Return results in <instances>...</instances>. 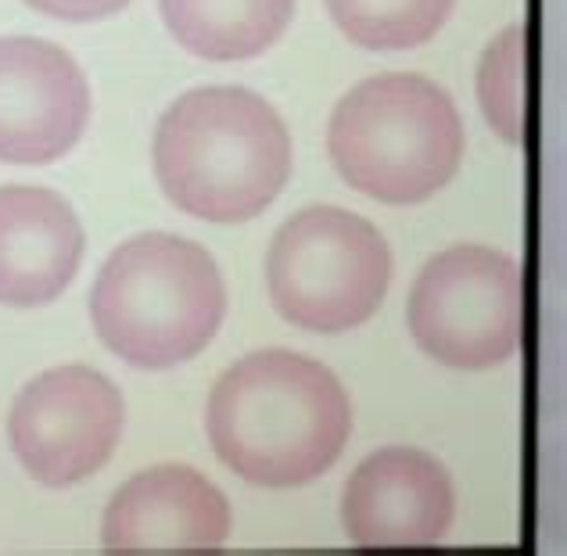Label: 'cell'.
Here are the masks:
<instances>
[{"mask_svg":"<svg viewBox=\"0 0 567 556\" xmlns=\"http://www.w3.org/2000/svg\"><path fill=\"white\" fill-rule=\"evenodd\" d=\"M205 428L216 456L237 477L295 488L334 467L352 431V405L317 359L262 349L216 381Z\"/></svg>","mask_w":567,"mask_h":556,"instance_id":"1","label":"cell"},{"mask_svg":"<svg viewBox=\"0 0 567 556\" xmlns=\"http://www.w3.org/2000/svg\"><path fill=\"white\" fill-rule=\"evenodd\" d=\"M155 176L187 216L205 223L256 219L291 176L288 126L251 90H190L158 119Z\"/></svg>","mask_w":567,"mask_h":556,"instance_id":"2","label":"cell"},{"mask_svg":"<svg viewBox=\"0 0 567 556\" xmlns=\"http://www.w3.org/2000/svg\"><path fill=\"white\" fill-rule=\"evenodd\" d=\"M227 317L216 259L176 234H141L118 245L91 291V320L104 349L141 370L194 359Z\"/></svg>","mask_w":567,"mask_h":556,"instance_id":"3","label":"cell"},{"mask_svg":"<svg viewBox=\"0 0 567 556\" xmlns=\"http://www.w3.org/2000/svg\"><path fill=\"white\" fill-rule=\"evenodd\" d=\"M327 147L341 179L367 198L421 205L456 176L464 123L439 83L384 72L338 101Z\"/></svg>","mask_w":567,"mask_h":556,"instance_id":"4","label":"cell"},{"mask_svg":"<svg viewBox=\"0 0 567 556\" xmlns=\"http://www.w3.org/2000/svg\"><path fill=\"white\" fill-rule=\"evenodd\" d=\"M392 251L374 223L334 205H312L277 230L266 284L277 312L317 334L367 323L384 302Z\"/></svg>","mask_w":567,"mask_h":556,"instance_id":"5","label":"cell"},{"mask_svg":"<svg viewBox=\"0 0 567 556\" xmlns=\"http://www.w3.org/2000/svg\"><path fill=\"white\" fill-rule=\"evenodd\" d=\"M410 330L421 349L453 370L506 363L520 341V269L485 245L435 255L410 295Z\"/></svg>","mask_w":567,"mask_h":556,"instance_id":"6","label":"cell"},{"mask_svg":"<svg viewBox=\"0 0 567 556\" xmlns=\"http://www.w3.org/2000/svg\"><path fill=\"white\" fill-rule=\"evenodd\" d=\"M22 471L65 488L101 471L123 439V395L91 367H58L33 378L8 416Z\"/></svg>","mask_w":567,"mask_h":556,"instance_id":"7","label":"cell"},{"mask_svg":"<svg viewBox=\"0 0 567 556\" xmlns=\"http://www.w3.org/2000/svg\"><path fill=\"white\" fill-rule=\"evenodd\" d=\"M91 119V86L76 58L51 40H0V162L62 158Z\"/></svg>","mask_w":567,"mask_h":556,"instance_id":"8","label":"cell"},{"mask_svg":"<svg viewBox=\"0 0 567 556\" xmlns=\"http://www.w3.org/2000/svg\"><path fill=\"white\" fill-rule=\"evenodd\" d=\"M456 514L445 467L421 449H381L346 481L341 521L355 546L402 549L442 543Z\"/></svg>","mask_w":567,"mask_h":556,"instance_id":"9","label":"cell"},{"mask_svg":"<svg viewBox=\"0 0 567 556\" xmlns=\"http://www.w3.org/2000/svg\"><path fill=\"white\" fill-rule=\"evenodd\" d=\"M230 535V503L190 467L162 463L130 477L104 509L109 553H216Z\"/></svg>","mask_w":567,"mask_h":556,"instance_id":"10","label":"cell"},{"mask_svg":"<svg viewBox=\"0 0 567 556\" xmlns=\"http://www.w3.org/2000/svg\"><path fill=\"white\" fill-rule=\"evenodd\" d=\"M83 227L48 187H0V302L48 306L76 277Z\"/></svg>","mask_w":567,"mask_h":556,"instance_id":"11","label":"cell"},{"mask_svg":"<svg viewBox=\"0 0 567 556\" xmlns=\"http://www.w3.org/2000/svg\"><path fill=\"white\" fill-rule=\"evenodd\" d=\"M295 0H162L181 48L205 62H245L284 37Z\"/></svg>","mask_w":567,"mask_h":556,"instance_id":"12","label":"cell"},{"mask_svg":"<svg viewBox=\"0 0 567 556\" xmlns=\"http://www.w3.org/2000/svg\"><path fill=\"white\" fill-rule=\"evenodd\" d=\"M456 0H327L338 29L367 51L421 48L450 19Z\"/></svg>","mask_w":567,"mask_h":556,"instance_id":"13","label":"cell"},{"mask_svg":"<svg viewBox=\"0 0 567 556\" xmlns=\"http://www.w3.org/2000/svg\"><path fill=\"white\" fill-rule=\"evenodd\" d=\"M525 25L503 29L477 65V101L506 144H525Z\"/></svg>","mask_w":567,"mask_h":556,"instance_id":"14","label":"cell"},{"mask_svg":"<svg viewBox=\"0 0 567 556\" xmlns=\"http://www.w3.org/2000/svg\"><path fill=\"white\" fill-rule=\"evenodd\" d=\"M25 4L65 22H94V19H109V14L123 11L130 0H25Z\"/></svg>","mask_w":567,"mask_h":556,"instance_id":"15","label":"cell"}]
</instances>
